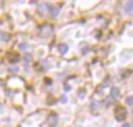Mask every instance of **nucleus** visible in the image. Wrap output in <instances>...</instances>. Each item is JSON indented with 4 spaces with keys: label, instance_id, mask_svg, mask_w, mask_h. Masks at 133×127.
I'll use <instances>...</instances> for the list:
<instances>
[{
    "label": "nucleus",
    "instance_id": "obj_13",
    "mask_svg": "<svg viewBox=\"0 0 133 127\" xmlns=\"http://www.w3.org/2000/svg\"><path fill=\"white\" fill-rule=\"evenodd\" d=\"M60 101H61L62 103H65V102H66V98H65L64 96H61V97H60Z\"/></svg>",
    "mask_w": 133,
    "mask_h": 127
},
{
    "label": "nucleus",
    "instance_id": "obj_14",
    "mask_svg": "<svg viewBox=\"0 0 133 127\" xmlns=\"http://www.w3.org/2000/svg\"><path fill=\"white\" fill-rule=\"evenodd\" d=\"M70 90H71V87L68 86V84H65V85H64V91H70Z\"/></svg>",
    "mask_w": 133,
    "mask_h": 127
},
{
    "label": "nucleus",
    "instance_id": "obj_10",
    "mask_svg": "<svg viewBox=\"0 0 133 127\" xmlns=\"http://www.w3.org/2000/svg\"><path fill=\"white\" fill-rule=\"evenodd\" d=\"M105 104H107V105H110V104H112V99L107 97V98L105 99Z\"/></svg>",
    "mask_w": 133,
    "mask_h": 127
},
{
    "label": "nucleus",
    "instance_id": "obj_4",
    "mask_svg": "<svg viewBox=\"0 0 133 127\" xmlns=\"http://www.w3.org/2000/svg\"><path fill=\"white\" fill-rule=\"evenodd\" d=\"M58 50H59V52H60V53L64 54V53H66V52H68L69 47H68V45H66V44H59V45H58Z\"/></svg>",
    "mask_w": 133,
    "mask_h": 127
},
{
    "label": "nucleus",
    "instance_id": "obj_15",
    "mask_svg": "<svg viewBox=\"0 0 133 127\" xmlns=\"http://www.w3.org/2000/svg\"><path fill=\"white\" fill-rule=\"evenodd\" d=\"M123 127H131V126H130V124L126 123V124H124V125H123Z\"/></svg>",
    "mask_w": 133,
    "mask_h": 127
},
{
    "label": "nucleus",
    "instance_id": "obj_8",
    "mask_svg": "<svg viewBox=\"0 0 133 127\" xmlns=\"http://www.w3.org/2000/svg\"><path fill=\"white\" fill-rule=\"evenodd\" d=\"M126 102H127L128 105H133V96H129L126 99Z\"/></svg>",
    "mask_w": 133,
    "mask_h": 127
},
{
    "label": "nucleus",
    "instance_id": "obj_6",
    "mask_svg": "<svg viewBox=\"0 0 133 127\" xmlns=\"http://www.w3.org/2000/svg\"><path fill=\"white\" fill-rule=\"evenodd\" d=\"M49 11H50V14H51L52 16H57L58 12H59V9H58V7H55V6H54V7H51Z\"/></svg>",
    "mask_w": 133,
    "mask_h": 127
},
{
    "label": "nucleus",
    "instance_id": "obj_3",
    "mask_svg": "<svg viewBox=\"0 0 133 127\" xmlns=\"http://www.w3.org/2000/svg\"><path fill=\"white\" fill-rule=\"evenodd\" d=\"M110 94H111L112 98H118L119 97V90H118V87L113 86L111 88V91H110Z\"/></svg>",
    "mask_w": 133,
    "mask_h": 127
},
{
    "label": "nucleus",
    "instance_id": "obj_7",
    "mask_svg": "<svg viewBox=\"0 0 133 127\" xmlns=\"http://www.w3.org/2000/svg\"><path fill=\"white\" fill-rule=\"evenodd\" d=\"M24 59H25L26 61H30V60L32 59V55H31L30 53H25V55H24Z\"/></svg>",
    "mask_w": 133,
    "mask_h": 127
},
{
    "label": "nucleus",
    "instance_id": "obj_17",
    "mask_svg": "<svg viewBox=\"0 0 133 127\" xmlns=\"http://www.w3.org/2000/svg\"><path fill=\"white\" fill-rule=\"evenodd\" d=\"M0 108H3V106H2V104L0 103Z\"/></svg>",
    "mask_w": 133,
    "mask_h": 127
},
{
    "label": "nucleus",
    "instance_id": "obj_1",
    "mask_svg": "<svg viewBox=\"0 0 133 127\" xmlns=\"http://www.w3.org/2000/svg\"><path fill=\"white\" fill-rule=\"evenodd\" d=\"M114 116H115V119L117 121H123L125 120L126 116H127V110L124 106H117L115 108V112H114Z\"/></svg>",
    "mask_w": 133,
    "mask_h": 127
},
{
    "label": "nucleus",
    "instance_id": "obj_9",
    "mask_svg": "<svg viewBox=\"0 0 133 127\" xmlns=\"http://www.w3.org/2000/svg\"><path fill=\"white\" fill-rule=\"evenodd\" d=\"M78 96H79V98H81V99L84 98V96H85V91H84V90H80Z\"/></svg>",
    "mask_w": 133,
    "mask_h": 127
},
{
    "label": "nucleus",
    "instance_id": "obj_18",
    "mask_svg": "<svg viewBox=\"0 0 133 127\" xmlns=\"http://www.w3.org/2000/svg\"><path fill=\"white\" fill-rule=\"evenodd\" d=\"M1 83H2V81H1V80H0V84H1Z\"/></svg>",
    "mask_w": 133,
    "mask_h": 127
},
{
    "label": "nucleus",
    "instance_id": "obj_16",
    "mask_svg": "<svg viewBox=\"0 0 133 127\" xmlns=\"http://www.w3.org/2000/svg\"><path fill=\"white\" fill-rule=\"evenodd\" d=\"M10 91H6V96H10Z\"/></svg>",
    "mask_w": 133,
    "mask_h": 127
},
{
    "label": "nucleus",
    "instance_id": "obj_19",
    "mask_svg": "<svg viewBox=\"0 0 133 127\" xmlns=\"http://www.w3.org/2000/svg\"><path fill=\"white\" fill-rule=\"evenodd\" d=\"M132 113H133V110H132Z\"/></svg>",
    "mask_w": 133,
    "mask_h": 127
},
{
    "label": "nucleus",
    "instance_id": "obj_2",
    "mask_svg": "<svg viewBox=\"0 0 133 127\" xmlns=\"http://www.w3.org/2000/svg\"><path fill=\"white\" fill-rule=\"evenodd\" d=\"M57 122H58V117L55 115V113H51L49 117H48V123H49V125L50 126H55L56 124H57Z\"/></svg>",
    "mask_w": 133,
    "mask_h": 127
},
{
    "label": "nucleus",
    "instance_id": "obj_11",
    "mask_svg": "<svg viewBox=\"0 0 133 127\" xmlns=\"http://www.w3.org/2000/svg\"><path fill=\"white\" fill-rule=\"evenodd\" d=\"M19 48H20L21 50H25V49L27 48V44H26V43H23V44H21V45L19 46Z\"/></svg>",
    "mask_w": 133,
    "mask_h": 127
},
{
    "label": "nucleus",
    "instance_id": "obj_5",
    "mask_svg": "<svg viewBox=\"0 0 133 127\" xmlns=\"http://www.w3.org/2000/svg\"><path fill=\"white\" fill-rule=\"evenodd\" d=\"M125 9H126L127 12H131V11H133V1H129V2L126 4Z\"/></svg>",
    "mask_w": 133,
    "mask_h": 127
},
{
    "label": "nucleus",
    "instance_id": "obj_12",
    "mask_svg": "<svg viewBox=\"0 0 133 127\" xmlns=\"http://www.w3.org/2000/svg\"><path fill=\"white\" fill-rule=\"evenodd\" d=\"M18 71H19V69H18V68H8V72L16 73V72H18Z\"/></svg>",
    "mask_w": 133,
    "mask_h": 127
}]
</instances>
